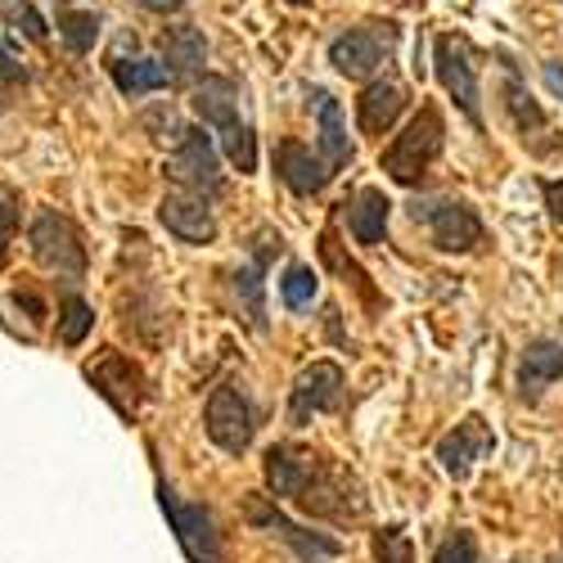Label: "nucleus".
I'll list each match as a JSON object with an SVG mask.
<instances>
[{
  "instance_id": "1",
  "label": "nucleus",
  "mask_w": 563,
  "mask_h": 563,
  "mask_svg": "<svg viewBox=\"0 0 563 563\" xmlns=\"http://www.w3.org/2000/svg\"><path fill=\"white\" fill-rule=\"evenodd\" d=\"M442 140H446V122H442V113L433 109V104H424L410 122H406V131L393 140V145L384 150V172L397 180V185H415L419 176L429 172V163L442 154Z\"/></svg>"
},
{
  "instance_id": "2",
  "label": "nucleus",
  "mask_w": 563,
  "mask_h": 563,
  "mask_svg": "<svg viewBox=\"0 0 563 563\" xmlns=\"http://www.w3.org/2000/svg\"><path fill=\"white\" fill-rule=\"evenodd\" d=\"M158 505L167 514V523L185 550L190 563H221V537H217V523L203 505H185L167 483H158Z\"/></svg>"
},
{
  "instance_id": "3",
  "label": "nucleus",
  "mask_w": 563,
  "mask_h": 563,
  "mask_svg": "<svg viewBox=\"0 0 563 563\" xmlns=\"http://www.w3.org/2000/svg\"><path fill=\"white\" fill-rule=\"evenodd\" d=\"M27 240H32V257L45 266V271H55V275H68V279H81L86 271V249H81V234L68 217L59 212H41L27 230Z\"/></svg>"
},
{
  "instance_id": "4",
  "label": "nucleus",
  "mask_w": 563,
  "mask_h": 563,
  "mask_svg": "<svg viewBox=\"0 0 563 563\" xmlns=\"http://www.w3.org/2000/svg\"><path fill=\"white\" fill-rule=\"evenodd\" d=\"M415 221H424L433 230V244L442 253H474L483 244V221L478 212L460 199H424L410 208Z\"/></svg>"
},
{
  "instance_id": "5",
  "label": "nucleus",
  "mask_w": 563,
  "mask_h": 563,
  "mask_svg": "<svg viewBox=\"0 0 563 563\" xmlns=\"http://www.w3.org/2000/svg\"><path fill=\"white\" fill-rule=\"evenodd\" d=\"M203 429H208V438H212L225 455H244V451L253 446V433H257L249 397H244L240 388H230V384L212 388L208 410H203Z\"/></svg>"
},
{
  "instance_id": "6",
  "label": "nucleus",
  "mask_w": 563,
  "mask_h": 563,
  "mask_svg": "<svg viewBox=\"0 0 563 563\" xmlns=\"http://www.w3.org/2000/svg\"><path fill=\"white\" fill-rule=\"evenodd\" d=\"M433 64H438V81L446 86V96L460 104V113L483 131V109H478V77H474V51H468L464 36H438L433 45Z\"/></svg>"
},
{
  "instance_id": "7",
  "label": "nucleus",
  "mask_w": 563,
  "mask_h": 563,
  "mask_svg": "<svg viewBox=\"0 0 563 563\" xmlns=\"http://www.w3.org/2000/svg\"><path fill=\"white\" fill-rule=\"evenodd\" d=\"M244 519H249L253 528H262V532H275L279 541H289V545L298 550V559H307V563H330V559L343 554V545H339L334 537H320V532H307V528L289 523L271 496H249Z\"/></svg>"
},
{
  "instance_id": "8",
  "label": "nucleus",
  "mask_w": 563,
  "mask_h": 563,
  "mask_svg": "<svg viewBox=\"0 0 563 563\" xmlns=\"http://www.w3.org/2000/svg\"><path fill=\"white\" fill-rule=\"evenodd\" d=\"M343 397V365L339 361H311L298 384H294V397H289V424L294 429H307L316 415L334 410Z\"/></svg>"
},
{
  "instance_id": "9",
  "label": "nucleus",
  "mask_w": 563,
  "mask_h": 563,
  "mask_svg": "<svg viewBox=\"0 0 563 563\" xmlns=\"http://www.w3.org/2000/svg\"><path fill=\"white\" fill-rule=\"evenodd\" d=\"M167 176L176 185H185L190 195H221V167H217V150H212V135L208 131H185L180 135V150L167 163Z\"/></svg>"
},
{
  "instance_id": "10",
  "label": "nucleus",
  "mask_w": 563,
  "mask_h": 563,
  "mask_svg": "<svg viewBox=\"0 0 563 563\" xmlns=\"http://www.w3.org/2000/svg\"><path fill=\"white\" fill-rule=\"evenodd\" d=\"M496 451V438H492V429L483 424L478 415H468V419H460V424L438 442V460H442V468L460 483V478H468V468H474L478 460H487Z\"/></svg>"
},
{
  "instance_id": "11",
  "label": "nucleus",
  "mask_w": 563,
  "mask_h": 563,
  "mask_svg": "<svg viewBox=\"0 0 563 563\" xmlns=\"http://www.w3.org/2000/svg\"><path fill=\"white\" fill-rule=\"evenodd\" d=\"M86 379L113 401L118 415H135L140 393H145V374H140L122 352H104L100 361H90L86 365Z\"/></svg>"
},
{
  "instance_id": "12",
  "label": "nucleus",
  "mask_w": 563,
  "mask_h": 563,
  "mask_svg": "<svg viewBox=\"0 0 563 563\" xmlns=\"http://www.w3.org/2000/svg\"><path fill=\"white\" fill-rule=\"evenodd\" d=\"M324 460L316 455V451H307V446H271L266 451V483H271V492L275 496H285V500H298L302 492H307V483L316 478V468H320Z\"/></svg>"
},
{
  "instance_id": "13",
  "label": "nucleus",
  "mask_w": 563,
  "mask_h": 563,
  "mask_svg": "<svg viewBox=\"0 0 563 563\" xmlns=\"http://www.w3.org/2000/svg\"><path fill=\"white\" fill-rule=\"evenodd\" d=\"M158 221L185 244H212L217 240V221H212L203 195H167L158 203Z\"/></svg>"
},
{
  "instance_id": "14",
  "label": "nucleus",
  "mask_w": 563,
  "mask_h": 563,
  "mask_svg": "<svg viewBox=\"0 0 563 563\" xmlns=\"http://www.w3.org/2000/svg\"><path fill=\"white\" fill-rule=\"evenodd\" d=\"M563 374V334H550V339H532L519 356V393L528 401H537L554 379Z\"/></svg>"
},
{
  "instance_id": "15",
  "label": "nucleus",
  "mask_w": 563,
  "mask_h": 563,
  "mask_svg": "<svg viewBox=\"0 0 563 563\" xmlns=\"http://www.w3.org/2000/svg\"><path fill=\"white\" fill-rule=\"evenodd\" d=\"M275 172H279V180L289 185L294 195H320L324 185H330V163H320L307 145H298V140H285V145L275 150Z\"/></svg>"
},
{
  "instance_id": "16",
  "label": "nucleus",
  "mask_w": 563,
  "mask_h": 563,
  "mask_svg": "<svg viewBox=\"0 0 563 563\" xmlns=\"http://www.w3.org/2000/svg\"><path fill=\"white\" fill-rule=\"evenodd\" d=\"M406 109V86L401 81H369L356 100V126L365 135H388Z\"/></svg>"
},
{
  "instance_id": "17",
  "label": "nucleus",
  "mask_w": 563,
  "mask_h": 563,
  "mask_svg": "<svg viewBox=\"0 0 563 563\" xmlns=\"http://www.w3.org/2000/svg\"><path fill=\"white\" fill-rule=\"evenodd\" d=\"M311 109H316V122H320V150H324V163L330 172L347 167L352 163V145H347V122H343V109L330 90H311Z\"/></svg>"
},
{
  "instance_id": "18",
  "label": "nucleus",
  "mask_w": 563,
  "mask_h": 563,
  "mask_svg": "<svg viewBox=\"0 0 563 563\" xmlns=\"http://www.w3.org/2000/svg\"><path fill=\"white\" fill-rule=\"evenodd\" d=\"M379 59H384L379 36L365 32V27L343 32V36H334V45H330V64H334L343 77H369L374 68H379Z\"/></svg>"
},
{
  "instance_id": "19",
  "label": "nucleus",
  "mask_w": 563,
  "mask_h": 563,
  "mask_svg": "<svg viewBox=\"0 0 563 563\" xmlns=\"http://www.w3.org/2000/svg\"><path fill=\"white\" fill-rule=\"evenodd\" d=\"M190 104H195V113H199L208 126H217V131H225V126L240 122V96H234V81H225V77H203V81L195 86Z\"/></svg>"
},
{
  "instance_id": "20",
  "label": "nucleus",
  "mask_w": 563,
  "mask_h": 563,
  "mask_svg": "<svg viewBox=\"0 0 563 563\" xmlns=\"http://www.w3.org/2000/svg\"><path fill=\"white\" fill-rule=\"evenodd\" d=\"M388 212H393V203H388V195L384 190H374V185H365V190H356V199H352V234H356V244H379L384 234H388Z\"/></svg>"
},
{
  "instance_id": "21",
  "label": "nucleus",
  "mask_w": 563,
  "mask_h": 563,
  "mask_svg": "<svg viewBox=\"0 0 563 563\" xmlns=\"http://www.w3.org/2000/svg\"><path fill=\"white\" fill-rule=\"evenodd\" d=\"M172 81V68L158 59H118L113 64V86L122 96H150V90H163Z\"/></svg>"
},
{
  "instance_id": "22",
  "label": "nucleus",
  "mask_w": 563,
  "mask_h": 563,
  "mask_svg": "<svg viewBox=\"0 0 563 563\" xmlns=\"http://www.w3.org/2000/svg\"><path fill=\"white\" fill-rule=\"evenodd\" d=\"M163 59L172 64V73H195L208 59V41L199 27H167L163 32Z\"/></svg>"
},
{
  "instance_id": "23",
  "label": "nucleus",
  "mask_w": 563,
  "mask_h": 563,
  "mask_svg": "<svg viewBox=\"0 0 563 563\" xmlns=\"http://www.w3.org/2000/svg\"><path fill=\"white\" fill-rule=\"evenodd\" d=\"M271 253V249H266ZM266 253L253 262V266H244L240 275H234V294H240V302H244V311H249V324L257 334H266V302H262V266H266Z\"/></svg>"
},
{
  "instance_id": "24",
  "label": "nucleus",
  "mask_w": 563,
  "mask_h": 563,
  "mask_svg": "<svg viewBox=\"0 0 563 563\" xmlns=\"http://www.w3.org/2000/svg\"><path fill=\"white\" fill-rule=\"evenodd\" d=\"M59 36H64V45L73 55H86L90 45L100 41V14L96 10H59Z\"/></svg>"
},
{
  "instance_id": "25",
  "label": "nucleus",
  "mask_w": 563,
  "mask_h": 563,
  "mask_svg": "<svg viewBox=\"0 0 563 563\" xmlns=\"http://www.w3.org/2000/svg\"><path fill=\"white\" fill-rule=\"evenodd\" d=\"M505 104H509V113H514V126L523 131V140H528V131H541V126H545V113L537 109V100L523 90L519 73H509V81H505Z\"/></svg>"
},
{
  "instance_id": "26",
  "label": "nucleus",
  "mask_w": 563,
  "mask_h": 563,
  "mask_svg": "<svg viewBox=\"0 0 563 563\" xmlns=\"http://www.w3.org/2000/svg\"><path fill=\"white\" fill-rule=\"evenodd\" d=\"M221 150H225V158L240 167L244 176L257 167V140H253V126H249V122L225 126V131H221Z\"/></svg>"
},
{
  "instance_id": "27",
  "label": "nucleus",
  "mask_w": 563,
  "mask_h": 563,
  "mask_svg": "<svg viewBox=\"0 0 563 563\" xmlns=\"http://www.w3.org/2000/svg\"><path fill=\"white\" fill-rule=\"evenodd\" d=\"M316 289H320V279L311 266H289L285 279H279V298H285V307H294V311H307L316 302Z\"/></svg>"
},
{
  "instance_id": "28",
  "label": "nucleus",
  "mask_w": 563,
  "mask_h": 563,
  "mask_svg": "<svg viewBox=\"0 0 563 563\" xmlns=\"http://www.w3.org/2000/svg\"><path fill=\"white\" fill-rule=\"evenodd\" d=\"M90 324H96V311H90V307H86L81 298H73V302L64 307V316H59V343H68V347L86 343Z\"/></svg>"
},
{
  "instance_id": "29",
  "label": "nucleus",
  "mask_w": 563,
  "mask_h": 563,
  "mask_svg": "<svg viewBox=\"0 0 563 563\" xmlns=\"http://www.w3.org/2000/svg\"><path fill=\"white\" fill-rule=\"evenodd\" d=\"M374 554H379V563H415L410 537H406L401 528H384V532H374Z\"/></svg>"
},
{
  "instance_id": "30",
  "label": "nucleus",
  "mask_w": 563,
  "mask_h": 563,
  "mask_svg": "<svg viewBox=\"0 0 563 563\" xmlns=\"http://www.w3.org/2000/svg\"><path fill=\"white\" fill-rule=\"evenodd\" d=\"M433 563H478V541L468 537V532H451L433 550Z\"/></svg>"
},
{
  "instance_id": "31",
  "label": "nucleus",
  "mask_w": 563,
  "mask_h": 563,
  "mask_svg": "<svg viewBox=\"0 0 563 563\" xmlns=\"http://www.w3.org/2000/svg\"><path fill=\"white\" fill-rule=\"evenodd\" d=\"M541 195H545V208H550V217L563 225V180H541Z\"/></svg>"
},
{
  "instance_id": "32",
  "label": "nucleus",
  "mask_w": 563,
  "mask_h": 563,
  "mask_svg": "<svg viewBox=\"0 0 563 563\" xmlns=\"http://www.w3.org/2000/svg\"><path fill=\"white\" fill-rule=\"evenodd\" d=\"M0 81H27V68L14 59V51L0 45Z\"/></svg>"
},
{
  "instance_id": "33",
  "label": "nucleus",
  "mask_w": 563,
  "mask_h": 563,
  "mask_svg": "<svg viewBox=\"0 0 563 563\" xmlns=\"http://www.w3.org/2000/svg\"><path fill=\"white\" fill-rule=\"evenodd\" d=\"M10 234H14V208L0 203V262H5V253H10Z\"/></svg>"
},
{
  "instance_id": "34",
  "label": "nucleus",
  "mask_w": 563,
  "mask_h": 563,
  "mask_svg": "<svg viewBox=\"0 0 563 563\" xmlns=\"http://www.w3.org/2000/svg\"><path fill=\"white\" fill-rule=\"evenodd\" d=\"M14 23H19V27H23L32 41H45V27H41V19H36L32 10H19V14H14Z\"/></svg>"
},
{
  "instance_id": "35",
  "label": "nucleus",
  "mask_w": 563,
  "mask_h": 563,
  "mask_svg": "<svg viewBox=\"0 0 563 563\" xmlns=\"http://www.w3.org/2000/svg\"><path fill=\"white\" fill-rule=\"evenodd\" d=\"M14 307H27L32 320H45V302H41L36 294H14Z\"/></svg>"
},
{
  "instance_id": "36",
  "label": "nucleus",
  "mask_w": 563,
  "mask_h": 563,
  "mask_svg": "<svg viewBox=\"0 0 563 563\" xmlns=\"http://www.w3.org/2000/svg\"><path fill=\"white\" fill-rule=\"evenodd\" d=\"M135 5H145V10H154V14H176L185 0H135Z\"/></svg>"
},
{
  "instance_id": "37",
  "label": "nucleus",
  "mask_w": 563,
  "mask_h": 563,
  "mask_svg": "<svg viewBox=\"0 0 563 563\" xmlns=\"http://www.w3.org/2000/svg\"><path fill=\"white\" fill-rule=\"evenodd\" d=\"M545 81H550L554 96H563V64H545Z\"/></svg>"
},
{
  "instance_id": "38",
  "label": "nucleus",
  "mask_w": 563,
  "mask_h": 563,
  "mask_svg": "<svg viewBox=\"0 0 563 563\" xmlns=\"http://www.w3.org/2000/svg\"><path fill=\"white\" fill-rule=\"evenodd\" d=\"M289 5H311V0H289Z\"/></svg>"
},
{
  "instance_id": "39",
  "label": "nucleus",
  "mask_w": 563,
  "mask_h": 563,
  "mask_svg": "<svg viewBox=\"0 0 563 563\" xmlns=\"http://www.w3.org/2000/svg\"><path fill=\"white\" fill-rule=\"evenodd\" d=\"M550 563H563V559H550Z\"/></svg>"
}]
</instances>
